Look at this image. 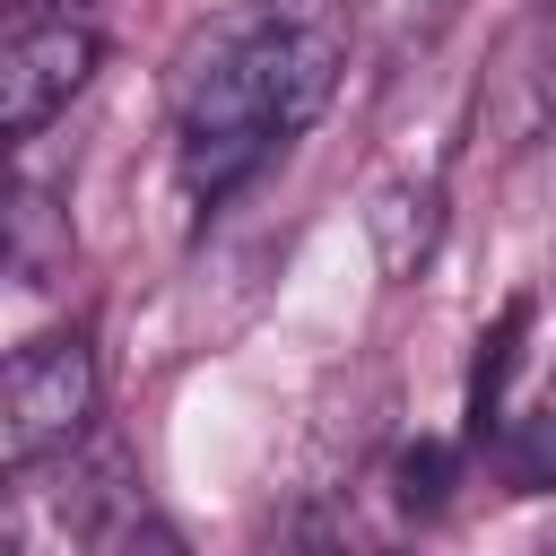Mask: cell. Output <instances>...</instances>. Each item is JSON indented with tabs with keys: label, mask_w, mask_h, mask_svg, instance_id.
Listing matches in <instances>:
<instances>
[{
	"label": "cell",
	"mask_w": 556,
	"mask_h": 556,
	"mask_svg": "<svg viewBox=\"0 0 556 556\" xmlns=\"http://www.w3.org/2000/svg\"><path fill=\"white\" fill-rule=\"evenodd\" d=\"M365 235H374V261H382V278H417L426 261H434V243H443V182L426 174H400V182H382L374 191V208H365Z\"/></svg>",
	"instance_id": "277c9868"
},
{
	"label": "cell",
	"mask_w": 556,
	"mask_h": 556,
	"mask_svg": "<svg viewBox=\"0 0 556 556\" xmlns=\"http://www.w3.org/2000/svg\"><path fill=\"white\" fill-rule=\"evenodd\" d=\"M96 400H104V374H96L87 330L26 339L9 356V374H0V460L9 469H43V460L78 452L87 426H96Z\"/></svg>",
	"instance_id": "7a4b0ae2"
},
{
	"label": "cell",
	"mask_w": 556,
	"mask_h": 556,
	"mask_svg": "<svg viewBox=\"0 0 556 556\" xmlns=\"http://www.w3.org/2000/svg\"><path fill=\"white\" fill-rule=\"evenodd\" d=\"M96 61H104V43L78 9H17L9 43H0V130L17 148L43 139V122L96 78Z\"/></svg>",
	"instance_id": "3957f363"
},
{
	"label": "cell",
	"mask_w": 556,
	"mask_h": 556,
	"mask_svg": "<svg viewBox=\"0 0 556 556\" xmlns=\"http://www.w3.org/2000/svg\"><path fill=\"white\" fill-rule=\"evenodd\" d=\"M61 261H70V226L52 217V191L43 182H17V200H9V278L17 287H43Z\"/></svg>",
	"instance_id": "52a82bcc"
},
{
	"label": "cell",
	"mask_w": 556,
	"mask_h": 556,
	"mask_svg": "<svg viewBox=\"0 0 556 556\" xmlns=\"http://www.w3.org/2000/svg\"><path fill=\"white\" fill-rule=\"evenodd\" d=\"M452 478H460V443H443V434H417V443L391 460V504H400V513H443Z\"/></svg>",
	"instance_id": "ba28073f"
},
{
	"label": "cell",
	"mask_w": 556,
	"mask_h": 556,
	"mask_svg": "<svg viewBox=\"0 0 556 556\" xmlns=\"http://www.w3.org/2000/svg\"><path fill=\"white\" fill-rule=\"evenodd\" d=\"M495 469H504L513 495H556V382H547L521 417H504V434H495Z\"/></svg>",
	"instance_id": "8992f818"
},
{
	"label": "cell",
	"mask_w": 556,
	"mask_h": 556,
	"mask_svg": "<svg viewBox=\"0 0 556 556\" xmlns=\"http://www.w3.org/2000/svg\"><path fill=\"white\" fill-rule=\"evenodd\" d=\"M17 9H78V0H17Z\"/></svg>",
	"instance_id": "9c48e42d"
},
{
	"label": "cell",
	"mask_w": 556,
	"mask_h": 556,
	"mask_svg": "<svg viewBox=\"0 0 556 556\" xmlns=\"http://www.w3.org/2000/svg\"><path fill=\"white\" fill-rule=\"evenodd\" d=\"M547 122H556V78H547Z\"/></svg>",
	"instance_id": "30bf717a"
},
{
	"label": "cell",
	"mask_w": 556,
	"mask_h": 556,
	"mask_svg": "<svg viewBox=\"0 0 556 556\" xmlns=\"http://www.w3.org/2000/svg\"><path fill=\"white\" fill-rule=\"evenodd\" d=\"M339 87V35L304 17H235L174 78V174L200 208L243 191Z\"/></svg>",
	"instance_id": "6da1fadb"
},
{
	"label": "cell",
	"mask_w": 556,
	"mask_h": 556,
	"mask_svg": "<svg viewBox=\"0 0 556 556\" xmlns=\"http://www.w3.org/2000/svg\"><path fill=\"white\" fill-rule=\"evenodd\" d=\"M547 26H556V0H547Z\"/></svg>",
	"instance_id": "8fae6325"
},
{
	"label": "cell",
	"mask_w": 556,
	"mask_h": 556,
	"mask_svg": "<svg viewBox=\"0 0 556 556\" xmlns=\"http://www.w3.org/2000/svg\"><path fill=\"white\" fill-rule=\"evenodd\" d=\"M521 339H530V295H513V304L478 330V356H469V400H460L469 443H495V434H504V382H513V365H521Z\"/></svg>",
	"instance_id": "5b68a950"
}]
</instances>
